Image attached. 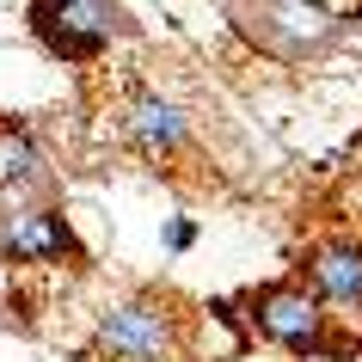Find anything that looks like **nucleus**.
Instances as JSON below:
<instances>
[{
    "mask_svg": "<svg viewBox=\"0 0 362 362\" xmlns=\"http://www.w3.org/2000/svg\"><path fill=\"white\" fill-rule=\"evenodd\" d=\"M25 19H31V37L43 43V56L68 62V68H86L111 43L135 37V19L123 0H31Z\"/></svg>",
    "mask_w": 362,
    "mask_h": 362,
    "instance_id": "obj_1",
    "label": "nucleus"
},
{
    "mask_svg": "<svg viewBox=\"0 0 362 362\" xmlns=\"http://www.w3.org/2000/svg\"><path fill=\"white\" fill-rule=\"evenodd\" d=\"M233 25L246 43H258L276 62H320L344 31V19L325 0H240Z\"/></svg>",
    "mask_w": 362,
    "mask_h": 362,
    "instance_id": "obj_2",
    "label": "nucleus"
},
{
    "mask_svg": "<svg viewBox=\"0 0 362 362\" xmlns=\"http://www.w3.org/2000/svg\"><path fill=\"white\" fill-rule=\"evenodd\" d=\"M246 325L252 338L276 344V350H295V356H332L338 338H332V313L307 283H264L246 295Z\"/></svg>",
    "mask_w": 362,
    "mask_h": 362,
    "instance_id": "obj_3",
    "label": "nucleus"
},
{
    "mask_svg": "<svg viewBox=\"0 0 362 362\" xmlns=\"http://www.w3.org/2000/svg\"><path fill=\"white\" fill-rule=\"evenodd\" d=\"M93 350L105 362H166L178 350V320L166 301H148V295L105 301L93 325Z\"/></svg>",
    "mask_w": 362,
    "mask_h": 362,
    "instance_id": "obj_4",
    "label": "nucleus"
},
{
    "mask_svg": "<svg viewBox=\"0 0 362 362\" xmlns=\"http://www.w3.org/2000/svg\"><path fill=\"white\" fill-rule=\"evenodd\" d=\"M80 240L68 215L49 203H6L0 209V264H74Z\"/></svg>",
    "mask_w": 362,
    "mask_h": 362,
    "instance_id": "obj_5",
    "label": "nucleus"
},
{
    "mask_svg": "<svg viewBox=\"0 0 362 362\" xmlns=\"http://www.w3.org/2000/svg\"><path fill=\"white\" fill-rule=\"evenodd\" d=\"M301 270H307V288L325 307L362 313V240H344V233L338 240H320V246H307Z\"/></svg>",
    "mask_w": 362,
    "mask_h": 362,
    "instance_id": "obj_6",
    "label": "nucleus"
},
{
    "mask_svg": "<svg viewBox=\"0 0 362 362\" xmlns=\"http://www.w3.org/2000/svg\"><path fill=\"white\" fill-rule=\"evenodd\" d=\"M123 135H129L141 153H178L191 141V117L178 98H160V93H141L123 117Z\"/></svg>",
    "mask_w": 362,
    "mask_h": 362,
    "instance_id": "obj_7",
    "label": "nucleus"
},
{
    "mask_svg": "<svg viewBox=\"0 0 362 362\" xmlns=\"http://www.w3.org/2000/svg\"><path fill=\"white\" fill-rule=\"evenodd\" d=\"M43 178H49V160H43L37 135L25 123H0V197H25Z\"/></svg>",
    "mask_w": 362,
    "mask_h": 362,
    "instance_id": "obj_8",
    "label": "nucleus"
},
{
    "mask_svg": "<svg viewBox=\"0 0 362 362\" xmlns=\"http://www.w3.org/2000/svg\"><path fill=\"white\" fill-rule=\"evenodd\" d=\"M160 246H166V252H191L197 246V221H191V215H172L166 233H160Z\"/></svg>",
    "mask_w": 362,
    "mask_h": 362,
    "instance_id": "obj_9",
    "label": "nucleus"
}]
</instances>
